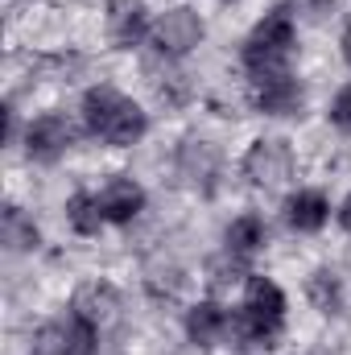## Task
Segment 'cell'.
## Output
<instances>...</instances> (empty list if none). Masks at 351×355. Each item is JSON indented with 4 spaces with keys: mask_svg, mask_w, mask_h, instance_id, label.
Segmentation results:
<instances>
[{
    "mask_svg": "<svg viewBox=\"0 0 351 355\" xmlns=\"http://www.w3.org/2000/svg\"><path fill=\"white\" fill-rule=\"evenodd\" d=\"M310 297L318 302V310H335L339 306V281L331 277V272H314V281H310Z\"/></svg>",
    "mask_w": 351,
    "mask_h": 355,
    "instance_id": "ac0fdd59",
    "label": "cell"
},
{
    "mask_svg": "<svg viewBox=\"0 0 351 355\" xmlns=\"http://www.w3.org/2000/svg\"><path fill=\"white\" fill-rule=\"evenodd\" d=\"M327 215H331V207L318 190H302L289 198V227H298V232H318L327 223Z\"/></svg>",
    "mask_w": 351,
    "mask_h": 355,
    "instance_id": "8fae6325",
    "label": "cell"
},
{
    "mask_svg": "<svg viewBox=\"0 0 351 355\" xmlns=\"http://www.w3.org/2000/svg\"><path fill=\"white\" fill-rule=\"evenodd\" d=\"M99 207H103V215H108L112 223H128V219L145 207V190H141L132 178H116V182H108V190L99 194Z\"/></svg>",
    "mask_w": 351,
    "mask_h": 355,
    "instance_id": "9c48e42d",
    "label": "cell"
},
{
    "mask_svg": "<svg viewBox=\"0 0 351 355\" xmlns=\"http://www.w3.org/2000/svg\"><path fill=\"white\" fill-rule=\"evenodd\" d=\"M289 46H293V21L285 12H273L264 17L261 25L252 29L248 46H244V62L257 79L268 75H285V58H289Z\"/></svg>",
    "mask_w": 351,
    "mask_h": 355,
    "instance_id": "7a4b0ae2",
    "label": "cell"
},
{
    "mask_svg": "<svg viewBox=\"0 0 351 355\" xmlns=\"http://www.w3.org/2000/svg\"><path fill=\"white\" fill-rule=\"evenodd\" d=\"M331 120L343 128V132H351V87H343L339 95H335V107H331Z\"/></svg>",
    "mask_w": 351,
    "mask_h": 355,
    "instance_id": "d6986e66",
    "label": "cell"
},
{
    "mask_svg": "<svg viewBox=\"0 0 351 355\" xmlns=\"http://www.w3.org/2000/svg\"><path fill=\"white\" fill-rule=\"evenodd\" d=\"M75 318H83L91 322L95 331L99 327H108V322H116V314H120V293L112 289V285H103V281H91V285H79V293H75Z\"/></svg>",
    "mask_w": 351,
    "mask_h": 355,
    "instance_id": "52a82bcc",
    "label": "cell"
},
{
    "mask_svg": "<svg viewBox=\"0 0 351 355\" xmlns=\"http://www.w3.org/2000/svg\"><path fill=\"white\" fill-rule=\"evenodd\" d=\"M83 116H87V128L95 137H103L108 145H132L145 137V112L112 87L87 91Z\"/></svg>",
    "mask_w": 351,
    "mask_h": 355,
    "instance_id": "6da1fadb",
    "label": "cell"
},
{
    "mask_svg": "<svg viewBox=\"0 0 351 355\" xmlns=\"http://www.w3.org/2000/svg\"><path fill=\"white\" fill-rule=\"evenodd\" d=\"M0 240H4L8 252H29V248H37V227H33V219H29L21 207H4Z\"/></svg>",
    "mask_w": 351,
    "mask_h": 355,
    "instance_id": "7c38bea8",
    "label": "cell"
},
{
    "mask_svg": "<svg viewBox=\"0 0 351 355\" xmlns=\"http://www.w3.org/2000/svg\"><path fill=\"white\" fill-rule=\"evenodd\" d=\"M153 42H157L162 54H186V50H194L203 42L198 12L194 8H170V12H162V21L153 29Z\"/></svg>",
    "mask_w": 351,
    "mask_h": 355,
    "instance_id": "277c9868",
    "label": "cell"
},
{
    "mask_svg": "<svg viewBox=\"0 0 351 355\" xmlns=\"http://www.w3.org/2000/svg\"><path fill=\"white\" fill-rule=\"evenodd\" d=\"M339 223H343V227H348V232H351V198H348V202H343V211H339Z\"/></svg>",
    "mask_w": 351,
    "mask_h": 355,
    "instance_id": "ffe728a7",
    "label": "cell"
},
{
    "mask_svg": "<svg viewBox=\"0 0 351 355\" xmlns=\"http://www.w3.org/2000/svg\"><path fill=\"white\" fill-rule=\"evenodd\" d=\"M244 174L252 178L257 186H281L285 178L293 174V153L285 141H257L244 157Z\"/></svg>",
    "mask_w": 351,
    "mask_h": 355,
    "instance_id": "3957f363",
    "label": "cell"
},
{
    "mask_svg": "<svg viewBox=\"0 0 351 355\" xmlns=\"http://www.w3.org/2000/svg\"><path fill=\"white\" fill-rule=\"evenodd\" d=\"M261 244H264V223L257 219V215H244V219H236V223L228 227V252L252 257Z\"/></svg>",
    "mask_w": 351,
    "mask_h": 355,
    "instance_id": "9a60e30c",
    "label": "cell"
},
{
    "mask_svg": "<svg viewBox=\"0 0 351 355\" xmlns=\"http://www.w3.org/2000/svg\"><path fill=\"white\" fill-rule=\"evenodd\" d=\"M248 310H257L264 318H277V322H281V314H285V293H281L273 281L252 277V281H248Z\"/></svg>",
    "mask_w": 351,
    "mask_h": 355,
    "instance_id": "2e32d148",
    "label": "cell"
},
{
    "mask_svg": "<svg viewBox=\"0 0 351 355\" xmlns=\"http://www.w3.org/2000/svg\"><path fill=\"white\" fill-rule=\"evenodd\" d=\"M219 174V153L207 141H182L178 145V178L194 190H211V182Z\"/></svg>",
    "mask_w": 351,
    "mask_h": 355,
    "instance_id": "5b68a950",
    "label": "cell"
},
{
    "mask_svg": "<svg viewBox=\"0 0 351 355\" xmlns=\"http://www.w3.org/2000/svg\"><path fill=\"white\" fill-rule=\"evenodd\" d=\"M223 327H228V318H223V310H219L215 302H198V306L186 314V331H190V339L203 343V347H211V343L223 335Z\"/></svg>",
    "mask_w": 351,
    "mask_h": 355,
    "instance_id": "4fadbf2b",
    "label": "cell"
},
{
    "mask_svg": "<svg viewBox=\"0 0 351 355\" xmlns=\"http://www.w3.org/2000/svg\"><path fill=\"white\" fill-rule=\"evenodd\" d=\"M145 29H149V21H145V8H141L137 0H120V4L112 8V17H108V33H112V42H116L120 50L141 46Z\"/></svg>",
    "mask_w": 351,
    "mask_h": 355,
    "instance_id": "30bf717a",
    "label": "cell"
},
{
    "mask_svg": "<svg viewBox=\"0 0 351 355\" xmlns=\"http://www.w3.org/2000/svg\"><path fill=\"white\" fill-rule=\"evenodd\" d=\"M67 215H71V227H75V232H83V236H95V232H99V223L108 219V215H103V207H99V198H91V194H75V198H71V207H67Z\"/></svg>",
    "mask_w": 351,
    "mask_h": 355,
    "instance_id": "e0dca14e",
    "label": "cell"
},
{
    "mask_svg": "<svg viewBox=\"0 0 351 355\" xmlns=\"http://www.w3.org/2000/svg\"><path fill=\"white\" fill-rule=\"evenodd\" d=\"M252 99H257V107L268 112V116H293L302 107V87L289 75H268V79H257Z\"/></svg>",
    "mask_w": 351,
    "mask_h": 355,
    "instance_id": "ba28073f",
    "label": "cell"
},
{
    "mask_svg": "<svg viewBox=\"0 0 351 355\" xmlns=\"http://www.w3.org/2000/svg\"><path fill=\"white\" fill-rule=\"evenodd\" d=\"M232 331H236V335H240L244 343H257V347H268V343H273V335L281 331V322H277V318H264V314H257V310H248V306H244V310L236 314Z\"/></svg>",
    "mask_w": 351,
    "mask_h": 355,
    "instance_id": "5bb4252c",
    "label": "cell"
},
{
    "mask_svg": "<svg viewBox=\"0 0 351 355\" xmlns=\"http://www.w3.org/2000/svg\"><path fill=\"white\" fill-rule=\"evenodd\" d=\"M343 54H348V62H351V25H348V37H343Z\"/></svg>",
    "mask_w": 351,
    "mask_h": 355,
    "instance_id": "44dd1931",
    "label": "cell"
},
{
    "mask_svg": "<svg viewBox=\"0 0 351 355\" xmlns=\"http://www.w3.org/2000/svg\"><path fill=\"white\" fill-rule=\"evenodd\" d=\"M25 149H29V157L33 162H58L67 149H71V124L62 120V116H42L33 128H29V137H25Z\"/></svg>",
    "mask_w": 351,
    "mask_h": 355,
    "instance_id": "8992f818",
    "label": "cell"
}]
</instances>
